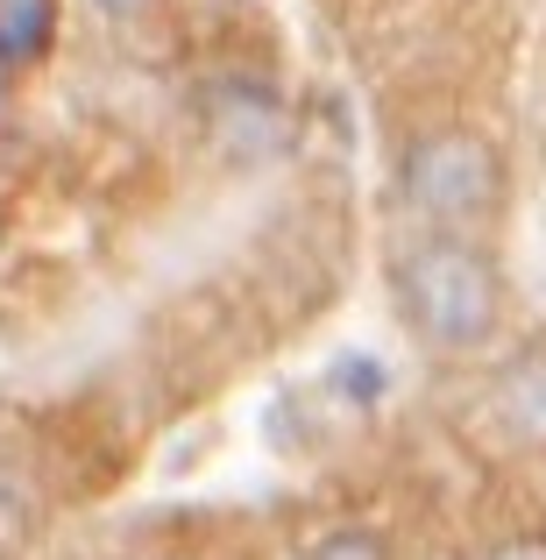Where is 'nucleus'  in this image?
<instances>
[{
	"mask_svg": "<svg viewBox=\"0 0 546 560\" xmlns=\"http://www.w3.org/2000/svg\"><path fill=\"white\" fill-rule=\"evenodd\" d=\"M391 284H397L405 327L448 362L483 355V348L497 341V327H504V270H497V256L483 242H468V234L426 228L419 242H405Z\"/></svg>",
	"mask_w": 546,
	"mask_h": 560,
	"instance_id": "obj_1",
	"label": "nucleus"
},
{
	"mask_svg": "<svg viewBox=\"0 0 546 560\" xmlns=\"http://www.w3.org/2000/svg\"><path fill=\"white\" fill-rule=\"evenodd\" d=\"M305 560H391V547L376 533H362V525H348V533H327Z\"/></svg>",
	"mask_w": 546,
	"mask_h": 560,
	"instance_id": "obj_6",
	"label": "nucleus"
},
{
	"mask_svg": "<svg viewBox=\"0 0 546 560\" xmlns=\"http://www.w3.org/2000/svg\"><path fill=\"white\" fill-rule=\"evenodd\" d=\"M0 107H8V65H0Z\"/></svg>",
	"mask_w": 546,
	"mask_h": 560,
	"instance_id": "obj_9",
	"label": "nucleus"
},
{
	"mask_svg": "<svg viewBox=\"0 0 546 560\" xmlns=\"http://www.w3.org/2000/svg\"><path fill=\"white\" fill-rule=\"evenodd\" d=\"M57 36V0H0V65H36Z\"/></svg>",
	"mask_w": 546,
	"mask_h": 560,
	"instance_id": "obj_5",
	"label": "nucleus"
},
{
	"mask_svg": "<svg viewBox=\"0 0 546 560\" xmlns=\"http://www.w3.org/2000/svg\"><path fill=\"white\" fill-rule=\"evenodd\" d=\"M213 128L242 164H256V156H277V142H284V107L256 85H228L213 100Z\"/></svg>",
	"mask_w": 546,
	"mask_h": 560,
	"instance_id": "obj_4",
	"label": "nucleus"
},
{
	"mask_svg": "<svg viewBox=\"0 0 546 560\" xmlns=\"http://www.w3.org/2000/svg\"><path fill=\"white\" fill-rule=\"evenodd\" d=\"M100 14H107V22H142V14L156 8V0H93Z\"/></svg>",
	"mask_w": 546,
	"mask_h": 560,
	"instance_id": "obj_8",
	"label": "nucleus"
},
{
	"mask_svg": "<svg viewBox=\"0 0 546 560\" xmlns=\"http://www.w3.org/2000/svg\"><path fill=\"white\" fill-rule=\"evenodd\" d=\"M483 560H546V539H497Z\"/></svg>",
	"mask_w": 546,
	"mask_h": 560,
	"instance_id": "obj_7",
	"label": "nucleus"
},
{
	"mask_svg": "<svg viewBox=\"0 0 546 560\" xmlns=\"http://www.w3.org/2000/svg\"><path fill=\"white\" fill-rule=\"evenodd\" d=\"M504 191H511L504 150L490 136H476V128H426L397 156V199H405V213L419 228L468 234L483 220H497Z\"/></svg>",
	"mask_w": 546,
	"mask_h": 560,
	"instance_id": "obj_2",
	"label": "nucleus"
},
{
	"mask_svg": "<svg viewBox=\"0 0 546 560\" xmlns=\"http://www.w3.org/2000/svg\"><path fill=\"white\" fill-rule=\"evenodd\" d=\"M490 411L519 447H546V341L519 348L490 383Z\"/></svg>",
	"mask_w": 546,
	"mask_h": 560,
	"instance_id": "obj_3",
	"label": "nucleus"
}]
</instances>
